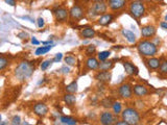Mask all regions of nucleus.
I'll use <instances>...</instances> for the list:
<instances>
[{
    "mask_svg": "<svg viewBox=\"0 0 167 125\" xmlns=\"http://www.w3.org/2000/svg\"><path fill=\"white\" fill-rule=\"evenodd\" d=\"M36 70V66L33 63L29 61H21L18 65L16 66L14 70V75L16 79L20 82H24L28 80L33 76V72Z\"/></svg>",
    "mask_w": 167,
    "mask_h": 125,
    "instance_id": "f257e3e1",
    "label": "nucleus"
},
{
    "mask_svg": "<svg viewBox=\"0 0 167 125\" xmlns=\"http://www.w3.org/2000/svg\"><path fill=\"white\" fill-rule=\"evenodd\" d=\"M160 73L162 74H167V61H164L160 64Z\"/></svg>",
    "mask_w": 167,
    "mask_h": 125,
    "instance_id": "473e14b6",
    "label": "nucleus"
},
{
    "mask_svg": "<svg viewBox=\"0 0 167 125\" xmlns=\"http://www.w3.org/2000/svg\"><path fill=\"white\" fill-rule=\"evenodd\" d=\"M62 58H63V53L59 52V53H56V56L52 58V61H53V63H60L61 61H62Z\"/></svg>",
    "mask_w": 167,
    "mask_h": 125,
    "instance_id": "c9c22d12",
    "label": "nucleus"
},
{
    "mask_svg": "<svg viewBox=\"0 0 167 125\" xmlns=\"http://www.w3.org/2000/svg\"><path fill=\"white\" fill-rule=\"evenodd\" d=\"M94 2H102V1H105V0H93Z\"/></svg>",
    "mask_w": 167,
    "mask_h": 125,
    "instance_id": "a18cd8bd",
    "label": "nucleus"
},
{
    "mask_svg": "<svg viewBox=\"0 0 167 125\" xmlns=\"http://www.w3.org/2000/svg\"><path fill=\"white\" fill-rule=\"evenodd\" d=\"M77 82L76 81H72L70 82L69 84H67L66 88H65V91H66V93H71V94H75V93L77 92Z\"/></svg>",
    "mask_w": 167,
    "mask_h": 125,
    "instance_id": "393cba45",
    "label": "nucleus"
},
{
    "mask_svg": "<svg viewBox=\"0 0 167 125\" xmlns=\"http://www.w3.org/2000/svg\"><path fill=\"white\" fill-rule=\"evenodd\" d=\"M13 125H19V124H21V118H20V116H18V115H15L14 117L12 118V122H10Z\"/></svg>",
    "mask_w": 167,
    "mask_h": 125,
    "instance_id": "72a5a7b5",
    "label": "nucleus"
},
{
    "mask_svg": "<svg viewBox=\"0 0 167 125\" xmlns=\"http://www.w3.org/2000/svg\"><path fill=\"white\" fill-rule=\"evenodd\" d=\"M85 14H86V12H85L83 6H81L79 4H74L69 10V18H70L71 21L77 22V21L84 18Z\"/></svg>",
    "mask_w": 167,
    "mask_h": 125,
    "instance_id": "39448f33",
    "label": "nucleus"
},
{
    "mask_svg": "<svg viewBox=\"0 0 167 125\" xmlns=\"http://www.w3.org/2000/svg\"><path fill=\"white\" fill-rule=\"evenodd\" d=\"M64 99V102L66 103L68 107H73L76 102V97L74 96V94H71V93H66L63 97Z\"/></svg>",
    "mask_w": 167,
    "mask_h": 125,
    "instance_id": "6ab92c4d",
    "label": "nucleus"
},
{
    "mask_svg": "<svg viewBox=\"0 0 167 125\" xmlns=\"http://www.w3.org/2000/svg\"><path fill=\"white\" fill-rule=\"evenodd\" d=\"M116 124H117V125H128L125 121H124V120L122 122H116Z\"/></svg>",
    "mask_w": 167,
    "mask_h": 125,
    "instance_id": "c03bdc74",
    "label": "nucleus"
},
{
    "mask_svg": "<svg viewBox=\"0 0 167 125\" xmlns=\"http://www.w3.org/2000/svg\"><path fill=\"white\" fill-rule=\"evenodd\" d=\"M60 121L62 124H67V125H75L77 124V120L74 118L68 117V116H61Z\"/></svg>",
    "mask_w": 167,
    "mask_h": 125,
    "instance_id": "b1692460",
    "label": "nucleus"
},
{
    "mask_svg": "<svg viewBox=\"0 0 167 125\" xmlns=\"http://www.w3.org/2000/svg\"><path fill=\"white\" fill-rule=\"evenodd\" d=\"M4 2H5L6 4H8L10 6H13V7H15V6L17 5L16 0H4Z\"/></svg>",
    "mask_w": 167,
    "mask_h": 125,
    "instance_id": "58836bf2",
    "label": "nucleus"
},
{
    "mask_svg": "<svg viewBox=\"0 0 167 125\" xmlns=\"http://www.w3.org/2000/svg\"><path fill=\"white\" fill-rule=\"evenodd\" d=\"M121 33L123 35V37L128 40V42L130 43H135L136 42V36H135L134 33H132L131 30H128V29H122Z\"/></svg>",
    "mask_w": 167,
    "mask_h": 125,
    "instance_id": "5701e85b",
    "label": "nucleus"
},
{
    "mask_svg": "<svg viewBox=\"0 0 167 125\" xmlns=\"http://www.w3.org/2000/svg\"><path fill=\"white\" fill-rule=\"evenodd\" d=\"M133 93H134L135 96L141 98V97H144L148 94V90H147L146 87L143 86V84H135L134 88H133Z\"/></svg>",
    "mask_w": 167,
    "mask_h": 125,
    "instance_id": "f8f14e48",
    "label": "nucleus"
},
{
    "mask_svg": "<svg viewBox=\"0 0 167 125\" xmlns=\"http://www.w3.org/2000/svg\"><path fill=\"white\" fill-rule=\"evenodd\" d=\"M10 65V60L3 55H0V71H3Z\"/></svg>",
    "mask_w": 167,
    "mask_h": 125,
    "instance_id": "cd10ccee",
    "label": "nucleus"
},
{
    "mask_svg": "<svg viewBox=\"0 0 167 125\" xmlns=\"http://www.w3.org/2000/svg\"><path fill=\"white\" fill-rule=\"evenodd\" d=\"M160 64H161L160 58H154V56H151V58H149L148 60H147V65H148V67L151 68V69H153V70L159 69Z\"/></svg>",
    "mask_w": 167,
    "mask_h": 125,
    "instance_id": "4be33fe9",
    "label": "nucleus"
},
{
    "mask_svg": "<svg viewBox=\"0 0 167 125\" xmlns=\"http://www.w3.org/2000/svg\"><path fill=\"white\" fill-rule=\"evenodd\" d=\"M53 15L56 16V20L60 23H64L69 18V10L65 7H58L53 10Z\"/></svg>",
    "mask_w": 167,
    "mask_h": 125,
    "instance_id": "0eeeda50",
    "label": "nucleus"
},
{
    "mask_svg": "<svg viewBox=\"0 0 167 125\" xmlns=\"http://www.w3.org/2000/svg\"><path fill=\"white\" fill-rule=\"evenodd\" d=\"M110 55H111V51H101V52H99L98 53L97 58H98V61L102 62V61L108 60V58H110Z\"/></svg>",
    "mask_w": 167,
    "mask_h": 125,
    "instance_id": "c756f323",
    "label": "nucleus"
},
{
    "mask_svg": "<svg viewBox=\"0 0 167 125\" xmlns=\"http://www.w3.org/2000/svg\"><path fill=\"white\" fill-rule=\"evenodd\" d=\"M54 46L53 45H47V46H41V47H38L37 49H36L35 51V54L37 56H41V55H44V54H46L47 52H49L50 50L52 49V47Z\"/></svg>",
    "mask_w": 167,
    "mask_h": 125,
    "instance_id": "412c9836",
    "label": "nucleus"
},
{
    "mask_svg": "<svg viewBox=\"0 0 167 125\" xmlns=\"http://www.w3.org/2000/svg\"><path fill=\"white\" fill-rule=\"evenodd\" d=\"M5 124H8L7 122H2L1 121V123H0V125H5Z\"/></svg>",
    "mask_w": 167,
    "mask_h": 125,
    "instance_id": "49530a36",
    "label": "nucleus"
},
{
    "mask_svg": "<svg viewBox=\"0 0 167 125\" xmlns=\"http://www.w3.org/2000/svg\"><path fill=\"white\" fill-rule=\"evenodd\" d=\"M37 25L39 28H43L44 26H45V20H44L42 17H40V18H38L37 20Z\"/></svg>",
    "mask_w": 167,
    "mask_h": 125,
    "instance_id": "f704fd0d",
    "label": "nucleus"
},
{
    "mask_svg": "<svg viewBox=\"0 0 167 125\" xmlns=\"http://www.w3.org/2000/svg\"><path fill=\"white\" fill-rule=\"evenodd\" d=\"M130 14L134 18L139 19L145 14V5L140 0H135L130 5Z\"/></svg>",
    "mask_w": 167,
    "mask_h": 125,
    "instance_id": "20e7f679",
    "label": "nucleus"
},
{
    "mask_svg": "<svg viewBox=\"0 0 167 125\" xmlns=\"http://www.w3.org/2000/svg\"><path fill=\"white\" fill-rule=\"evenodd\" d=\"M123 68H124V71H125V73L128 74V75L136 76V75H138V73H139L138 68L130 62H124L123 63Z\"/></svg>",
    "mask_w": 167,
    "mask_h": 125,
    "instance_id": "2eb2a0df",
    "label": "nucleus"
},
{
    "mask_svg": "<svg viewBox=\"0 0 167 125\" xmlns=\"http://www.w3.org/2000/svg\"><path fill=\"white\" fill-rule=\"evenodd\" d=\"M108 10V4L105 3V1L102 2H95L92 5V7L89 10V13H93L92 17L94 16H101V15L105 14Z\"/></svg>",
    "mask_w": 167,
    "mask_h": 125,
    "instance_id": "423d86ee",
    "label": "nucleus"
},
{
    "mask_svg": "<svg viewBox=\"0 0 167 125\" xmlns=\"http://www.w3.org/2000/svg\"><path fill=\"white\" fill-rule=\"evenodd\" d=\"M126 0H109V7L112 10H120L125 6Z\"/></svg>",
    "mask_w": 167,
    "mask_h": 125,
    "instance_id": "dca6fc26",
    "label": "nucleus"
},
{
    "mask_svg": "<svg viewBox=\"0 0 167 125\" xmlns=\"http://www.w3.org/2000/svg\"><path fill=\"white\" fill-rule=\"evenodd\" d=\"M114 67L113 61H102L101 63H99L98 70L99 71H110L112 68Z\"/></svg>",
    "mask_w": 167,
    "mask_h": 125,
    "instance_id": "aec40b11",
    "label": "nucleus"
},
{
    "mask_svg": "<svg viewBox=\"0 0 167 125\" xmlns=\"http://www.w3.org/2000/svg\"><path fill=\"white\" fill-rule=\"evenodd\" d=\"M42 45H53V41L49 40V41H44L42 42Z\"/></svg>",
    "mask_w": 167,
    "mask_h": 125,
    "instance_id": "79ce46f5",
    "label": "nucleus"
},
{
    "mask_svg": "<svg viewBox=\"0 0 167 125\" xmlns=\"http://www.w3.org/2000/svg\"><path fill=\"white\" fill-rule=\"evenodd\" d=\"M118 94L123 99H131L133 97V88L130 84H123L118 89Z\"/></svg>",
    "mask_w": 167,
    "mask_h": 125,
    "instance_id": "1a4fd4ad",
    "label": "nucleus"
},
{
    "mask_svg": "<svg viewBox=\"0 0 167 125\" xmlns=\"http://www.w3.org/2000/svg\"><path fill=\"white\" fill-rule=\"evenodd\" d=\"M99 121L103 125H111V124L115 123L116 118L114 117L113 114L110 113L109 111H105V112H103V113H101L100 117H99Z\"/></svg>",
    "mask_w": 167,
    "mask_h": 125,
    "instance_id": "9d476101",
    "label": "nucleus"
},
{
    "mask_svg": "<svg viewBox=\"0 0 167 125\" xmlns=\"http://www.w3.org/2000/svg\"><path fill=\"white\" fill-rule=\"evenodd\" d=\"M160 26H161L162 28H164V29H167V21H166V22H161Z\"/></svg>",
    "mask_w": 167,
    "mask_h": 125,
    "instance_id": "37998d69",
    "label": "nucleus"
},
{
    "mask_svg": "<svg viewBox=\"0 0 167 125\" xmlns=\"http://www.w3.org/2000/svg\"><path fill=\"white\" fill-rule=\"evenodd\" d=\"M122 120L126 122L128 125H136L140 122V115L138 111L133 107H126L121 113Z\"/></svg>",
    "mask_w": 167,
    "mask_h": 125,
    "instance_id": "7ed1b4c3",
    "label": "nucleus"
},
{
    "mask_svg": "<svg viewBox=\"0 0 167 125\" xmlns=\"http://www.w3.org/2000/svg\"><path fill=\"white\" fill-rule=\"evenodd\" d=\"M113 103H114L113 99L110 98V97H105V98H103L102 100L100 101L101 107H102L103 109H111L112 105H113Z\"/></svg>",
    "mask_w": 167,
    "mask_h": 125,
    "instance_id": "a878e982",
    "label": "nucleus"
},
{
    "mask_svg": "<svg viewBox=\"0 0 167 125\" xmlns=\"http://www.w3.org/2000/svg\"><path fill=\"white\" fill-rule=\"evenodd\" d=\"M17 37L21 40H24V39H27V38H28V33H25V31H22V33H19L18 35H17Z\"/></svg>",
    "mask_w": 167,
    "mask_h": 125,
    "instance_id": "e433bc0d",
    "label": "nucleus"
},
{
    "mask_svg": "<svg viewBox=\"0 0 167 125\" xmlns=\"http://www.w3.org/2000/svg\"><path fill=\"white\" fill-rule=\"evenodd\" d=\"M82 2H85V3H87V2H89L90 0H81Z\"/></svg>",
    "mask_w": 167,
    "mask_h": 125,
    "instance_id": "de8ad7c7",
    "label": "nucleus"
},
{
    "mask_svg": "<svg viewBox=\"0 0 167 125\" xmlns=\"http://www.w3.org/2000/svg\"><path fill=\"white\" fill-rule=\"evenodd\" d=\"M112 109H113L114 115L118 116V115H120L122 112V104L120 102H118V101H115V102L113 103V105H112Z\"/></svg>",
    "mask_w": 167,
    "mask_h": 125,
    "instance_id": "bb28decb",
    "label": "nucleus"
},
{
    "mask_svg": "<svg viewBox=\"0 0 167 125\" xmlns=\"http://www.w3.org/2000/svg\"><path fill=\"white\" fill-rule=\"evenodd\" d=\"M156 33H157L156 27L153 25H146V26H143L141 28V35L143 38H153L155 37Z\"/></svg>",
    "mask_w": 167,
    "mask_h": 125,
    "instance_id": "ddd939ff",
    "label": "nucleus"
},
{
    "mask_svg": "<svg viewBox=\"0 0 167 125\" xmlns=\"http://www.w3.org/2000/svg\"><path fill=\"white\" fill-rule=\"evenodd\" d=\"M61 71H62V73H63V74H68L69 72H70V68L68 67V65L63 66V67L61 68Z\"/></svg>",
    "mask_w": 167,
    "mask_h": 125,
    "instance_id": "4c0bfd02",
    "label": "nucleus"
},
{
    "mask_svg": "<svg viewBox=\"0 0 167 125\" xmlns=\"http://www.w3.org/2000/svg\"><path fill=\"white\" fill-rule=\"evenodd\" d=\"M113 20H114V16L112 14H103L99 17L98 24L101 25V26H107V25H109Z\"/></svg>",
    "mask_w": 167,
    "mask_h": 125,
    "instance_id": "f3484780",
    "label": "nucleus"
},
{
    "mask_svg": "<svg viewBox=\"0 0 167 125\" xmlns=\"http://www.w3.org/2000/svg\"><path fill=\"white\" fill-rule=\"evenodd\" d=\"M165 20L167 21V15H166V16H165Z\"/></svg>",
    "mask_w": 167,
    "mask_h": 125,
    "instance_id": "8fccbe9b",
    "label": "nucleus"
},
{
    "mask_svg": "<svg viewBox=\"0 0 167 125\" xmlns=\"http://www.w3.org/2000/svg\"><path fill=\"white\" fill-rule=\"evenodd\" d=\"M52 63H53V61H52V60H45L44 62H42L41 66H40V68H41L42 71H45V70H47L48 68L51 66Z\"/></svg>",
    "mask_w": 167,
    "mask_h": 125,
    "instance_id": "2f4dec72",
    "label": "nucleus"
},
{
    "mask_svg": "<svg viewBox=\"0 0 167 125\" xmlns=\"http://www.w3.org/2000/svg\"><path fill=\"white\" fill-rule=\"evenodd\" d=\"M21 19H25V20H28L29 22H31V23H35V22H37V21H35L33 20V18H30V17H21Z\"/></svg>",
    "mask_w": 167,
    "mask_h": 125,
    "instance_id": "a19ab883",
    "label": "nucleus"
},
{
    "mask_svg": "<svg viewBox=\"0 0 167 125\" xmlns=\"http://www.w3.org/2000/svg\"><path fill=\"white\" fill-rule=\"evenodd\" d=\"M1 121H2V116H1V114H0V123H1Z\"/></svg>",
    "mask_w": 167,
    "mask_h": 125,
    "instance_id": "09e8293b",
    "label": "nucleus"
},
{
    "mask_svg": "<svg viewBox=\"0 0 167 125\" xmlns=\"http://www.w3.org/2000/svg\"><path fill=\"white\" fill-rule=\"evenodd\" d=\"M95 79L101 84H108L112 79V73L110 71H100L95 75Z\"/></svg>",
    "mask_w": 167,
    "mask_h": 125,
    "instance_id": "9b49d317",
    "label": "nucleus"
},
{
    "mask_svg": "<svg viewBox=\"0 0 167 125\" xmlns=\"http://www.w3.org/2000/svg\"><path fill=\"white\" fill-rule=\"evenodd\" d=\"M137 49L141 55L147 56V58L155 56L158 53L157 45L153 41H148V40H142L139 42L137 45Z\"/></svg>",
    "mask_w": 167,
    "mask_h": 125,
    "instance_id": "f03ea898",
    "label": "nucleus"
},
{
    "mask_svg": "<svg viewBox=\"0 0 167 125\" xmlns=\"http://www.w3.org/2000/svg\"><path fill=\"white\" fill-rule=\"evenodd\" d=\"M158 1H161V0H158Z\"/></svg>",
    "mask_w": 167,
    "mask_h": 125,
    "instance_id": "3c124183",
    "label": "nucleus"
},
{
    "mask_svg": "<svg viewBox=\"0 0 167 125\" xmlns=\"http://www.w3.org/2000/svg\"><path fill=\"white\" fill-rule=\"evenodd\" d=\"M33 112L36 116H38V117H40V118H43L48 114L49 109H48V107L44 102H37L33 105Z\"/></svg>",
    "mask_w": 167,
    "mask_h": 125,
    "instance_id": "6e6552de",
    "label": "nucleus"
},
{
    "mask_svg": "<svg viewBox=\"0 0 167 125\" xmlns=\"http://www.w3.org/2000/svg\"><path fill=\"white\" fill-rule=\"evenodd\" d=\"M95 29L92 28V27H85V28L82 29L81 31V36L84 38V39H93L95 37Z\"/></svg>",
    "mask_w": 167,
    "mask_h": 125,
    "instance_id": "a211bd4d",
    "label": "nucleus"
},
{
    "mask_svg": "<svg viewBox=\"0 0 167 125\" xmlns=\"http://www.w3.org/2000/svg\"><path fill=\"white\" fill-rule=\"evenodd\" d=\"M64 61H65V63H66V65H68V66H75V64H76V58L73 55H67L66 58H64Z\"/></svg>",
    "mask_w": 167,
    "mask_h": 125,
    "instance_id": "7c9ffc66",
    "label": "nucleus"
},
{
    "mask_svg": "<svg viewBox=\"0 0 167 125\" xmlns=\"http://www.w3.org/2000/svg\"><path fill=\"white\" fill-rule=\"evenodd\" d=\"M95 53H96V46L92 45V44L87 46L86 50H85V54H86L87 56H93Z\"/></svg>",
    "mask_w": 167,
    "mask_h": 125,
    "instance_id": "c85d7f7f",
    "label": "nucleus"
},
{
    "mask_svg": "<svg viewBox=\"0 0 167 125\" xmlns=\"http://www.w3.org/2000/svg\"><path fill=\"white\" fill-rule=\"evenodd\" d=\"M85 65H86L87 69L88 70H92V71H95V70L98 69L99 62L94 55L93 56H88V58L85 62Z\"/></svg>",
    "mask_w": 167,
    "mask_h": 125,
    "instance_id": "4468645a",
    "label": "nucleus"
},
{
    "mask_svg": "<svg viewBox=\"0 0 167 125\" xmlns=\"http://www.w3.org/2000/svg\"><path fill=\"white\" fill-rule=\"evenodd\" d=\"M31 44H33V45H35V46H38V45H40V44H41V42L38 41V40L36 39V37H33V38H31Z\"/></svg>",
    "mask_w": 167,
    "mask_h": 125,
    "instance_id": "ea45409f",
    "label": "nucleus"
}]
</instances>
